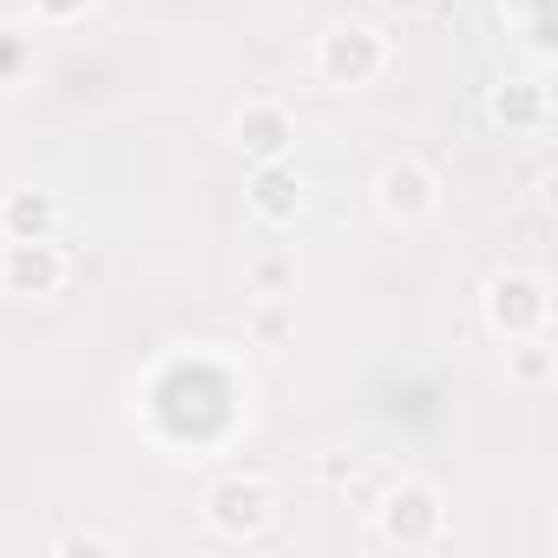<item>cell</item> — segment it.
I'll use <instances>...</instances> for the list:
<instances>
[{
  "label": "cell",
  "mask_w": 558,
  "mask_h": 558,
  "mask_svg": "<svg viewBox=\"0 0 558 558\" xmlns=\"http://www.w3.org/2000/svg\"><path fill=\"white\" fill-rule=\"evenodd\" d=\"M290 138H296V125H290V112L283 106H269V99H256V106H243V119H236V145L263 165V158H283L290 151Z\"/></svg>",
  "instance_id": "cell-2"
},
{
  "label": "cell",
  "mask_w": 558,
  "mask_h": 558,
  "mask_svg": "<svg viewBox=\"0 0 558 558\" xmlns=\"http://www.w3.org/2000/svg\"><path fill=\"white\" fill-rule=\"evenodd\" d=\"M512 375H519L525 388H538V381H545V342H525L519 362H512Z\"/></svg>",
  "instance_id": "cell-10"
},
{
  "label": "cell",
  "mask_w": 558,
  "mask_h": 558,
  "mask_svg": "<svg viewBox=\"0 0 558 558\" xmlns=\"http://www.w3.org/2000/svg\"><path fill=\"white\" fill-rule=\"evenodd\" d=\"M53 217H60V204L47 191H21V197H8V210H0V223H8L14 236H47Z\"/></svg>",
  "instance_id": "cell-8"
},
{
  "label": "cell",
  "mask_w": 558,
  "mask_h": 558,
  "mask_svg": "<svg viewBox=\"0 0 558 558\" xmlns=\"http://www.w3.org/2000/svg\"><path fill=\"white\" fill-rule=\"evenodd\" d=\"M8 290H21V296H47V290H60V276H66V256L47 243V236H14L8 243Z\"/></svg>",
  "instance_id": "cell-1"
},
{
  "label": "cell",
  "mask_w": 558,
  "mask_h": 558,
  "mask_svg": "<svg viewBox=\"0 0 558 558\" xmlns=\"http://www.w3.org/2000/svg\"><path fill=\"white\" fill-rule=\"evenodd\" d=\"M381 8H395V14H427L434 0H381Z\"/></svg>",
  "instance_id": "cell-11"
},
{
  "label": "cell",
  "mask_w": 558,
  "mask_h": 558,
  "mask_svg": "<svg viewBox=\"0 0 558 558\" xmlns=\"http://www.w3.org/2000/svg\"><path fill=\"white\" fill-rule=\"evenodd\" d=\"M493 323L499 329H512V323H545V296H538V283H525V276H519V283L506 290V283H493Z\"/></svg>",
  "instance_id": "cell-7"
},
{
  "label": "cell",
  "mask_w": 558,
  "mask_h": 558,
  "mask_svg": "<svg viewBox=\"0 0 558 558\" xmlns=\"http://www.w3.org/2000/svg\"><path fill=\"white\" fill-rule=\"evenodd\" d=\"M381 210L401 217V223L427 217V210H434V178H427L414 158H395V165L381 171Z\"/></svg>",
  "instance_id": "cell-4"
},
{
  "label": "cell",
  "mask_w": 558,
  "mask_h": 558,
  "mask_svg": "<svg viewBox=\"0 0 558 558\" xmlns=\"http://www.w3.org/2000/svg\"><path fill=\"white\" fill-rule=\"evenodd\" d=\"M296 204H303L296 171H290L283 158H263L256 178H250V210H256L263 223H283V217H296Z\"/></svg>",
  "instance_id": "cell-6"
},
{
  "label": "cell",
  "mask_w": 558,
  "mask_h": 558,
  "mask_svg": "<svg viewBox=\"0 0 558 558\" xmlns=\"http://www.w3.org/2000/svg\"><path fill=\"white\" fill-rule=\"evenodd\" d=\"M375 66H381V40H375L368 27H336V34L323 40V73H329V80H349V86H355V80H368Z\"/></svg>",
  "instance_id": "cell-3"
},
{
  "label": "cell",
  "mask_w": 558,
  "mask_h": 558,
  "mask_svg": "<svg viewBox=\"0 0 558 558\" xmlns=\"http://www.w3.org/2000/svg\"><path fill=\"white\" fill-rule=\"evenodd\" d=\"M269 519V486L263 480H223L217 493H210V525H223V532H256Z\"/></svg>",
  "instance_id": "cell-5"
},
{
  "label": "cell",
  "mask_w": 558,
  "mask_h": 558,
  "mask_svg": "<svg viewBox=\"0 0 558 558\" xmlns=\"http://www.w3.org/2000/svg\"><path fill=\"white\" fill-rule=\"evenodd\" d=\"M493 112H499V119H512V125H532V119L545 112V93H538V86H525V93H499V99H493Z\"/></svg>",
  "instance_id": "cell-9"
}]
</instances>
